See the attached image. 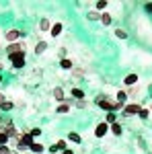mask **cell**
<instances>
[{"mask_svg":"<svg viewBox=\"0 0 152 154\" xmlns=\"http://www.w3.org/2000/svg\"><path fill=\"white\" fill-rule=\"evenodd\" d=\"M8 140H11L8 134L6 131H0V146H8Z\"/></svg>","mask_w":152,"mask_h":154,"instance_id":"obj_22","label":"cell"},{"mask_svg":"<svg viewBox=\"0 0 152 154\" xmlns=\"http://www.w3.org/2000/svg\"><path fill=\"white\" fill-rule=\"evenodd\" d=\"M2 68H4V66H2V62H0V70H2Z\"/></svg>","mask_w":152,"mask_h":154,"instance_id":"obj_35","label":"cell"},{"mask_svg":"<svg viewBox=\"0 0 152 154\" xmlns=\"http://www.w3.org/2000/svg\"><path fill=\"white\" fill-rule=\"evenodd\" d=\"M62 154H74V152H72L70 148H66V150H64V152H62Z\"/></svg>","mask_w":152,"mask_h":154,"instance_id":"obj_34","label":"cell"},{"mask_svg":"<svg viewBox=\"0 0 152 154\" xmlns=\"http://www.w3.org/2000/svg\"><path fill=\"white\" fill-rule=\"evenodd\" d=\"M60 33H62V23H56L54 27H51V35H54V37H58Z\"/></svg>","mask_w":152,"mask_h":154,"instance_id":"obj_24","label":"cell"},{"mask_svg":"<svg viewBox=\"0 0 152 154\" xmlns=\"http://www.w3.org/2000/svg\"><path fill=\"white\" fill-rule=\"evenodd\" d=\"M150 109H152V105H150Z\"/></svg>","mask_w":152,"mask_h":154,"instance_id":"obj_37","label":"cell"},{"mask_svg":"<svg viewBox=\"0 0 152 154\" xmlns=\"http://www.w3.org/2000/svg\"><path fill=\"white\" fill-rule=\"evenodd\" d=\"M142 107L138 105V103H129V105L123 107V111H121V115H138L140 113Z\"/></svg>","mask_w":152,"mask_h":154,"instance_id":"obj_3","label":"cell"},{"mask_svg":"<svg viewBox=\"0 0 152 154\" xmlns=\"http://www.w3.org/2000/svg\"><path fill=\"white\" fill-rule=\"evenodd\" d=\"M45 49H47V43L45 41H39V43L35 45V54H43Z\"/></svg>","mask_w":152,"mask_h":154,"instance_id":"obj_23","label":"cell"},{"mask_svg":"<svg viewBox=\"0 0 152 154\" xmlns=\"http://www.w3.org/2000/svg\"><path fill=\"white\" fill-rule=\"evenodd\" d=\"M107 131H109V125H107L105 121H101V123L95 128V136H97V138H105Z\"/></svg>","mask_w":152,"mask_h":154,"instance_id":"obj_5","label":"cell"},{"mask_svg":"<svg viewBox=\"0 0 152 154\" xmlns=\"http://www.w3.org/2000/svg\"><path fill=\"white\" fill-rule=\"evenodd\" d=\"M123 84H126V86H136V84H138V76H136V74H128V76L123 78Z\"/></svg>","mask_w":152,"mask_h":154,"instance_id":"obj_8","label":"cell"},{"mask_svg":"<svg viewBox=\"0 0 152 154\" xmlns=\"http://www.w3.org/2000/svg\"><path fill=\"white\" fill-rule=\"evenodd\" d=\"M86 19H88V21H101V12H97V11H91L88 14H86Z\"/></svg>","mask_w":152,"mask_h":154,"instance_id":"obj_19","label":"cell"},{"mask_svg":"<svg viewBox=\"0 0 152 154\" xmlns=\"http://www.w3.org/2000/svg\"><path fill=\"white\" fill-rule=\"evenodd\" d=\"M12 107H14V103H12V101H4V103L0 105V111H4V113H8V111H11Z\"/></svg>","mask_w":152,"mask_h":154,"instance_id":"obj_17","label":"cell"},{"mask_svg":"<svg viewBox=\"0 0 152 154\" xmlns=\"http://www.w3.org/2000/svg\"><path fill=\"white\" fill-rule=\"evenodd\" d=\"M60 68H62V70H72V68H74V64H72V60H60Z\"/></svg>","mask_w":152,"mask_h":154,"instance_id":"obj_11","label":"cell"},{"mask_svg":"<svg viewBox=\"0 0 152 154\" xmlns=\"http://www.w3.org/2000/svg\"><path fill=\"white\" fill-rule=\"evenodd\" d=\"M64 150H66V140H58L56 144H51V146H49V152H51V154L64 152Z\"/></svg>","mask_w":152,"mask_h":154,"instance_id":"obj_6","label":"cell"},{"mask_svg":"<svg viewBox=\"0 0 152 154\" xmlns=\"http://www.w3.org/2000/svg\"><path fill=\"white\" fill-rule=\"evenodd\" d=\"M95 103H97V107H101V109H105L107 113H109V111H113V103H115V101H109L107 97H99V99H97Z\"/></svg>","mask_w":152,"mask_h":154,"instance_id":"obj_2","label":"cell"},{"mask_svg":"<svg viewBox=\"0 0 152 154\" xmlns=\"http://www.w3.org/2000/svg\"><path fill=\"white\" fill-rule=\"evenodd\" d=\"M21 144H23V146H27V148H31V146L35 144V138H33V136H31L29 131H25L23 138H21Z\"/></svg>","mask_w":152,"mask_h":154,"instance_id":"obj_7","label":"cell"},{"mask_svg":"<svg viewBox=\"0 0 152 154\" xmlns=\"http://www.w3.org/2000/svg\"><path fill=\"white\" fill-rule=\"evenodd\" d=\"M23 35H25V33H21L19 29H8V31L4 33V37H6V41H11V43H14L17 39H21Z\"/></svg>","mask_w":152,"mask_h":154,"instance_id":"obj_4","label":"cell"},{"mask_svg":"<svg viewBox=\"0 0 152 154\" xmlns=\"http://www.w3.org/2000/svg\"><path fill=\"white\" fill-rule=\"evenodd\" d=\"M56 111H58V113H68V111H70V103H66V101H64V103H60Z\"/></svg>","mask_w":152,"mask_h":154,"instance_id":"obj_15","label":"cell"},{"mask_svg":"<svg viewBox=\"0 0 152 154\" xmlns=\"http://www.w3.org/2000/svg\"><path fill=\"white\" fill-rule=\"evenodd\" d=\"M39 29H41V31H51V25H49V21H47L45 17L39 21Z\"/></svg>","mask_w":152,"mask_h":154,"instance_id":"obj_13","label":"cell"},{"mask_svg":"<svg viewBox=\"0 0 152 154\" xmlns=\"http://www.w3.org/2000/svg\"><path fill=\"white\" fill-rule=\"evenodd\" d=\"M29 134H31V136H33V138H37V136H41V134H43V131L39 130V128H33V130L29 131Z\"/></svg>","mask_w":152,"mask_h":154,"instance_id":"obj_30","label":"cell"},{"mask_svg":"<svg viewBox=\"0 0 152 154\" xmlns=\"http://www.w3.org/2000/svg\"><path fill=\"white\" fill-rule=\"evenodd\" d=\"M29 150H31V152H35V154H41V152H43V150H45V148H43V144L35 142V144H33V146H31V148H29Z\"/></svg>","mask_w":152,"mask_h":154,"instance_id":"obj_16","label":"cell"},{"mask_svg":"<svg viewBox=\"0 0 152 154\" xmlns=\"http://www.w3.org/2000/svg\"><path fill=\"white\" fill-rule=\"evenodd\" d=\"M126 99H128V91H117V101L121 105H126Z\"/></svg>","mask_w":152,"mask_h":154,"instance_id":"obj_18","label":"cell"},{"mask_svg":"<svg viewBox=\"0 0 152 154\" xmlns=\"http://www.w3.org/2000/svg\"><path fill=\"white\" fill-rule=\"evenodd\" d=\"M144 11L148 12V14H152V2H148V4H146V6H144Z\"/></svg>","mask_w":152,"mask_h":154,"instance_id":"obj_32","label":"cell"},{"mask_svg":"<svg viewBox=\"0 0 152 154\" xmlns=\"http://www.w3.org/2000/svg\"><path fill=\"white\" fill-rule=\"evenodd\" d=\"M54 99H56L58 103H64V101H66V95H64V91H62V88H54Z\"/></svg>","mask_w":152,"mask_h":154,"instance_id":"obj_9","label":"cell"},{"mask_svg":"<svg viewBox=\"0 0 152 154\" xmlns=\"http://www.w3.org/2000/svg\"><path fill=\"white\" fill-rule=\"evenodd\" d=\"M4 101H6V97H4V95H2V93H0V105H2Z\"/></svg>","mask_w":152,"mask_h":154,"instance_id":"obj_33","label":"cell"},{"mask_svg":"<svg viewBox=\"0 0 152 154\" xmlns=\"http://www.w3.org/2000/svg\"><path fill=\"white\" fill-rule=\"evenodd\" d=\"M72 97H74L76 101H82V99H84V93H82L80 88H72Z\"/></svg>","mask_w":152,"mask_h":154,"instance_id":"obj_21","label":"cell"},{"mask_svg":"<svg viewBox=\"0 0 152 154\" xmlns=\"http://www.w3.org/2000/svg\"><path fill=\"white\" fill-rule=\"evenodd\" d=\"M107 8V0H99L97 2V11H105Z\"/></svg>","mask_w":152,"mask_h":154,"instance_id":"obj_26","label":"cell"},{"mask_svg":"<svg viewBox=\"0 0 152 154\" xmlns=\"http://www.w3.org/2000/svg\"><path fill=\"white\" fill-rule=\"evenodd\" d=\"M105 123H107V125H113V123H117V115L113 113V111H109V113L105 115Z\"/></svg>","mask_w":152,"mask_h":154,"instance_id":"obj_12","label":"cell"},{"mask_svg":"<svg viewBox=\"0 0 152 154\" xmlns=\"http://www.w3.org/2000/svg\"><path fill=\"white\" fill-rule=\"evenodd\" d=\"M80 76H84V68H76L74 70V78H80Z\"/></svg>","mask_w":152,"mask_h":154,"instance_id":"obj_29","label":"cell"},{"mask_svg":"<svg viewBox=\"0 0 152 154\" xmlns=\"http://www.w3.org/2000/svg\"><path fill=\"white\" fill-rule=\"evenodd\" d=\"M0 154H12L11 146H0Z\"/></svg>","mask_w":152,"mask_h":154,"instance_id":"obj_28","label":"cell"},{"mask_svg":"<svg viewBox=\"0 0 152 154\" xmlns=\"http://www.w3.org/2000/svg\"><path fill=\"white\" fill-rule=\"evenodd\" d=\"M0 82H2V76H0Z\"/></svg>","mask_w":152,"mask_h":154,"instance_id":"obj_36","label":"cell"},{"mask_svg":"<svg viewBox=\"0 0 152 154\" xmlns=\"http://www.w3.org/2000/svg\"><path fill=\"white\" fill-rule=\"evenodd\" d=\"M101 23L103 25H111L113 23V17H111L109 12H103V14H101Z\"/></svg>","mask_w":152,"mask_h":154,"instance_id":"obj_14","label":"cell"},{"mask_svg":"<svg viewBox=\"0 0 152 154\" xmlns=\"http://www.w3.org/2000/svg\"><path fill=\"white\" fill-rule=\"evenodd\" d=\"M138 115H140L142 119H148V117H150V109H146V107H142V109H140V113H138Z\"/></svg>","mask_w":152,"mask_h":154,"instance_id":"obj_25","label":"cell"},{"mask_svg":"<svg viewBox=\"0 0 152 154\" xmlns=\"http://www.w3.org/2000/svg\"><path fill=\"white\" fill-rule=\"evenodd\" d=\"M115 35L119 37V39H126V37H128V33H126L123 29H115Z\"/></svg>","mask_w":152,"mask_h":154,"instance_id":"obj_27","label":"cell"},{"mask_svg":"<svg viewBox=\"0 0 152 154\" xmlns=\"http://www.w3.org/2000/svg\"><path fill=\"white\" fill-rule=\"evenodd\" d=\"M86 105H88V103H86L84 99H82V101H76V107H78V109H84Z\"/></svg>","mask_w":152,"mask_h":154,"instance_id":"obj_31","label":"cell"},{"mask_svg":"<svg viewBox=\"0 0 152 154\" xmlns=\"http://www.w3.org/2000/svg\"><path fill=\"white\" fill-rule=\"evenodd\" d=\"M109 131H111L113 136H121V134H123V128H121L119 123H113V125H109Z\"/></svg>","mask_w":152,"mask_h":154,"instance_id":"obj_10","label":"cell"},{"mask_svg":"<svg viewBox=\"0 0 152 154\" xmlns=\"http://www.w3.org/2000/svg\"><path fill=\"white\" fill-rule=\"evenodd\" d=\"M11 64H12V68L21 70V68L25 66V51H19V54L11 56Z\"/></svg>","mask_w":152,"mask_h":154,"instance_id":"obj_1","label":"cell"},{"mask_svg":"<svg viewBox=\"0 0 152 154\" xmlns=\"http://www.w3.org/2000/svg\"><path fill=\"white\" fill-rule=\"evenodd\" d=\"M68 140H70V142H76V144H80V134H76V131H70V134H68Z\"/></svg>","mask_w":152,"mask_h":154,"instance_id":"obj_20","label":"cell"}]
</instances>
